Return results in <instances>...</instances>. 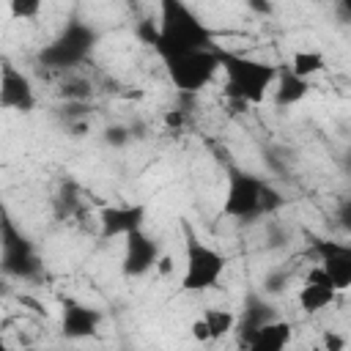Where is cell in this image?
I'll return each mask as SVG.
<instances>
[{
    "mask_svg": "<svg viewBox=\"0 0 351 351\" xmlns=\"http://www.w3.org/2000/svg\"><path fill=\"white\" fill-rule=\"evenodd\" d=\"M225 71H228V93L239 99L241 104H258L263 101L266 90L277 82V69L269 63L247 60L239 55H219Z\"/></svg>",
    "mask_w": 351,
    "mask_h": 351,
    "instance_id": "cell-1",
    "label": "cell"
},
{
    "mask_svg": "<svg viewBox=\"0 0 351 351\" xmlns=\"http://www.w3.org/2000/svg\"><path fill=\"white\" fill-rule=\"evenodd\" d=\"M225 269H228V258L219 250H214L211 244H206L195 236L186 239V258H184V277H181L184 291L217 288Z\"/></svg>",
    "mask_w": 351,
    "mask_h": 351,
    "instance_id": "cell-2",
    "label": "cell"
},
{
    "mask_svg": "<svg viewBox=\"0 0 351 351\" xmlns=\"http://www.w3.org/2000/svg\"><path fill=\"white\" fill-rule=\"evenodd\" d=\"M165 66H167V74L176 82V88L200 90L203 85H208L214 80L222 60H219V52H211L208 47H203V49H186V52L165 55Z\"/></svg>",
    "mask_w": 351,
    "mask_h": 351,
    "instance_id": "cell-3",
    "label": "cell"
},
{
    "mask_svg": "<svg viewBox=\"0 0 351 351\" xmlns=\"http://www.w3.org/2000/svg\"><path fill=\"white\" fill-rule=\"evenodd\" d=\"M263 200H266V184L261 178H255L252 173H236L230 178L222 211L228 217L247 219V217H252L263 208Z\"/></svg>",
    "mask_w": 351,
    "mask_h": 351,
    "instance_id": "cell-4",
    "label": "cell"
},
{
    "mask_svg": "<svg viewBox=\"0 0 351 351\" xmlns=\"http://www.w3.org/2000/svg\"><path fill=\"white\" fill-rule=\"evenodd\" d=\"M337 293H340L337 285L332 282V277L326 274V269L318 263V266H313V269L307 271V277L302 280V285H299V291H296V304H299V310H302L304 315H318V313H324L326 307L335 304Z\"/></svg>",
    "mask_w": 351,
    "mask_h": 351,
    "instance_id": "cell-5",
    "label": "cell"
},
{
    "mask_svg": "<svg viewBox=\"0 0 351 351\" xmlns=\"http://www.w3.org/2000/svg\"><path fill=\"white\" fill-rule=\"evenodd\" d=\"M0 104L5 110H16V112H30L36 107V93L30 80L16 71L11 63L3 66V77H0Z\"/></svg>",
    "mask_w": 351,
    "mask_h": 351,
    "instance_id": "cell-6",
    "label": "cell"
},
{
    "mask_svg": "<svg viewBox=\"0 0 351 351\" xmlns=\"http://www.w3.org/2000/svg\"><path fill=\"white\" fill-rule=\"evenodd\" d=\"M90 41H93V33L88 27L71 25L44 55H47V60L52 66H69V63H77L90 49Z\"/></svg>",
    "mask_w": 351,
    "mask_h": 351,
    "instance_id": "cell-7",
    "label": "cell"
},
{
    "mask_svg": "<svg viewBox=\"0 0 351 351\" xmlns=\"http://www.w3.org/2000/svg\"><path fill=\"white\" fill-rule=\"evenodd\" d=\"M159 261V250L156 244L137 228L132 233H126V255H123V271L129 277H140L148 269H156Z\"/></svg>",
    "mask_w": 351,
    "mask_h": 351,
    "instance_id": "cell-8",
    "label": "cell"
},
{
    "mask_svg": "<svg viewBox=\"0 0 351 351\" xmlns=\"http://www.w3.org/2000/svg\"><path fill=\"white\" fill-rule=\"evenodd\" d=\"M321 266L337 285V291L351 288V244L348 241H321L318 244Z\"/></svg>",
    "mask_w": 351,
    "mask_h": 351,
    "instance_id": "cell-9",
    "label": "cell"
},
{
    "mask_svg": "<svg viewBox=\"0 0 351 351\" xmlns=\"http://www.w3.org/2000/svg\"><path fill=\"white\" fill-rule=\"evenodd\" d=\"M293 340V326L282 318H269L252 332H247L244 346L252 351H282Z\"/></svg>",
    "mask_w": 351,
    "mask_h": 351,
    "instance_id": "cell-10",
    "label": "cell"
},
{
    "mask_svg": "<svg viewBox=\"0 0 351 351\" xmlns=\"http://www.w3.org/2000/svg\"><path fill=\"white\" fill-rule=\"evenodd\" d=\"M99 326V313L85 307V304H77L71 302L69 307H63V332L66 335H93Z\"/></svg>",
    "mask_w": 351,
    "mask_h": 351,
    "instance_id": "cell-11",
    "label": "cell"
},
{
    "mask_svg": "<svg viewBox=\"0 0 351 351\" xmlns=\"http://www.w3.org/2000/svg\"><path fill=\"white\" fill-rule=\"evenodd\" d=\"M307 96V80L296 77L291 69L285 74H277V82H274V101L282 107H291L296 101H302Z\"/></svg>",
    "mask_w": 351,
    "mask_h": 351,
    "instance_id": "cell-12",
    "label": "cell"
},
{
    "mask_svg": "<svg viewBox=\"0 0 351 351\" xmlns=\"http://www.w3.org/2000/svg\"><path fill=\"white\" fill-rule=\"evenodd\" d=\"M140 217H143V208H107L101 214V222H104V230L107 233H132L140 228Z\"/></svg>",
    "mask_w": 351,
    "mask_h": 351,
    "instance_id": "cell-13",
    "label": "cell"
},
{
    "mask_svg": "<svg viewBox=\"0 0 351 351\" xmlns=\"http://www.w3.org/2000/svg\"><path fill=\"white\" fill-rule=\"evenodd\" d=\"M296 77L302 80H310L315 74H321L326 69V55L321 49H296L291 55V66H288Z\"/></svg>",
    "mask_w": 351,
    "mask_h": 351,
    "instance_id": "cell-14",
    "label": "cell"
},
{
    "mask_svg": "<svg viewBox=\"0 0 351 351\" xmlns=\"http://www.w3.org/2000/svg\"><path fill=\"white\" fill-rule=\"evenodd\" d=\"M200 315H203L206 324H208L211 340H222V337H228V335L236 329V324H239L236 313L228 310V307H206Z\"/></svg>",
    "mask_w": 351,
    "mask_h": 351,
    "instance_id": "cell-15",
    "label": "cell"
},
{
    "mask_svg": "<svg viewBox=\"0 0 351 351\" xmlns=\"http://www.w3.org/2000/svg\"><path fill=\"white\" fill-rule=\"evenodd\" d=\"M44 8V0H8L11 19H36Z\"/></svg>",
    "mask_w": 351,
    "mask_h": 351,
    "instance_id": "cell-16",
    "label": "cell"
},
{
    "mask_svg": "<svg viewBox=\"0 0 351 351\" xmlns=\"http://www.w3.org/2000/svg\"><path fill=\"white\" fill-rule=\"evenodd\" d=\"M189 335H192L197 343H211V332H208V324H206L203 315H197V318L189 321Z\"/></svg>",
    "mask_w": 351,
    "mask_h": 351,
    "instance_id": "cell-17",
    "label": "cell"
},
{
    "mask_svg": "<svg viewBox=\"0 0 351 351\" xmlns=\"http://www.w3.org/2000/svg\"><path fill=\"white\" fill-rule=\"evenodd\" d=\"M107 143H112V145H121V143H126L129 140V132L126 129H121V126H112V129H107Z\"/></svg>",
    "mask_w": 351,
    "mask_h": 351,
    "instance_id": "cell-18",
    "label": "cell"
},
{
    "mask_svg": "<svg viewBox=\"0 0 351 351\" xmlns=\"http://www.w3.org/2000/svg\"><path fill=\"white\" fill-rule=\"evenodd\" d=\"M165 123L181 129V126H184V112H181V110H167V112H165Z\"/></svg>",
    "mask_w": 351,
    "mask_h": 351,
    "instance_id": "cell-19",
    "label": "cell"
},
{
    "mask_svg": "<svg viewBox=\"0 0 351 351\" xmlns=\"http://www.w3.org/2000/svg\"><path fill=\"white\" fill-rule=\"evenodd\" d=\"M247 5H250L255 14H266V16L271 14V3H269V0H247Z\"/></svg>",
    "mask_w": 351,
    "mask_h": 351,
    "instance_id": "cell-20",
    "label": "cell"
},
{
    "mask_svg": "<svg viewBox=\"0 0 351 351\" xmlns=\"http://www.w3.org/2000/svg\"><path fill=\"white\" fill-rule=\"evenodd\" d=\"M324 346H326V348H343L346 340H343L340 335H335V332H326V335H324Z\"/></svg>",
    "mask_w": 351,
    "mask_h": 351,
    "instance_id": "cell-21",
    "label": "cell"
},
{
    "mask_svg": "<svg viewBox=\"0 0 351 351\" xmlns=\"http://www.w3.org/2000/svg\"><path fill=\"white\" fill-rule=\"evenodd\" d=\"M156 271H159V274H170V271H173V258L162 255V258L156 261Z\"/></svg>",
    "mask_w": 351,
    "mask_h": 351,
    "instance_id": "cell-22",
    "label": "cell"
},
{
    "mask_svg": "<svg viewBox=\"0 0 351 351\" xmlns=\"http://www.w3.org/2000/svg\"><path fill=\"white\" fill-rule=\"evenodd\" d=\"M340 222H343V225L351 230V200H348V203L340 208Z\"/></svg>",
    "mask_w": 351,
    "mask_h": 351,
    "instance_id": "cell-23",
    "label": "cell"
}]
</instances>
